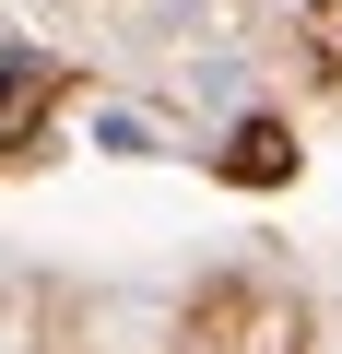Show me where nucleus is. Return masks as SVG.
<instances>
[{
	"label": "nucleus",
	"mask_w": 342,
	"mask_h": 354,
	"mask_svg": "<svg viewBox=\"0 0 342 354\" xmlns=\"http://www.w3.org/2000/svg\"><path fill=\"white\" fill-rule=\"evenodd\" d=\"M95 153H165V118L153 106H95Z\"/></svg>",
	"instance_id": "3"
},
{
	"label": "nucleus",
	"mask_w": 342,
	"mask_h": 354,
	"mask_svg": "<svg viewBox=\"0 0 342 354\" xmlns=\"http://www.w3.org/2000/svg\"><path fill=\"white\" fill-rule=\"evenodd\" d=\"M225 177L283 189V177H295V130H283V118H236V130H225Z\"/></svg>",
	"instance_id": "2"
},
{
	"label": "nucleus",
	"mask_w": 342,
	"mask_h": 354,
	"mask_svg": "<svg viewBox=\"0 0 342 354\" xmlns=\"http://www.w3.org/2000/svg\"><path fill=\"white\" fill-rule=\"evenodd\" d=\"M48 95H59V59H36V48H0V153L48 130Z\"/></svg>",
	"instance_id": "1"
},
{
	"label": "nucleus",
	"mask_w": 342,
	"mask_h": 354,
	"mask_svg": "<svg viewBox=\"0 0 342 354\" xmlns=\"http://www.w3.org/2000/svg\"><path fill=\"white\" fill-rule=\"evenodd\" d=\"M319 48H330L319 71H342V0H319Z\"/></svg>",
	"instance_id": "4"
}]
</instances>
